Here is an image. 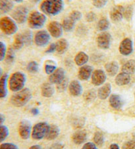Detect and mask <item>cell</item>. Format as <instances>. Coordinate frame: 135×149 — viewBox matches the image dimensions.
Returning a JSON list of instances; mask_svg holds the SVG:
<instances>
[{
  "label": "cell",
  "mask_w": 135,
  "mask_h": 149,
  "mask_svg": "<svg viewBox=\"0 0 135 149\" xmlns=\"http://www.w3.org/2000/svg\"><path fill=\"white\" fill-rule=\"evenodd\" d=\"M40 9L44 13L55 16L63 11V0H44L40 6Z\"/></svg>",
  "instance_id": "cell-1"
},
{
  "label": "cell",
  "mask_w": 135,
  "mask_h": 149,
  "mask_svg": "<svg viewBox=\"0 0 135 149\" xmlns=\"http://www.w3.org/2000/svg\"><path fill=\"white\" fill-rule=\"evenodd\" d=\"M32 99V93L28 88L22 89L11 97V103L16 107H22L27 104Z\"/></svg>",
  "instance_id": "cell-2"
},
{
  "label": "cell",
  "mask_w": 135,
  "mask_h": 149,
  "mask_svg": "<svg viewBox=\"0 0 135 149\" xmlns=\"http://www.w3.org/2000/svg\"><path fill=\"white\" fill-rule=\"evenodd\" d=\"M26 80V76L21 72H16L12 74L9 79V87L11 91L18 92L22 90L24 87Z\"/></svg>",
  "instance_id": "cell-3"
},
{
  "label": "cell",
  "mask_w": 135,
  "mask_h": 149,
  "mask_svg": "<svg viewBox=\"0 0 135 149\" xmlns=\"http://www.w3.org/2000/svg\"><path fill=\"white\" fill-rule=\"evenodd\" d=\"M0 30L5 34L11 36L17 32L18 26L13 19L9 17H4L0 19Z\"/></svg>",
  "instance_id": "cell-4"
},
{
  "label": "cell",
  "mask_w": 135,
  "mask_h": 149,
  "mask_svg": "<svg viewBox=\"0 0 135 149\" xmlns=\"http://www.w3.org/2000/svg\"><path fill=\"white\" fill-rule=\"evenodd\" d=\"M46 21V17L38 11H34L28 17V25L33 29H39L43 27Z\"/></svg>",
  "instance_id": "cell-5"
},
{
  "label": "cell",
  "mask_w": 135,
  "mask_h": 149,
  "mask_svg": "<svg viewBox=\"0 0 135 149\" xmlns=\"http://www.w3.org/2000/svg\"><path fill=\"white\" fill-rule=\"evenodd\" d=\"M49 127L47 122H39L34 126L32 132V137L34 140H41L46 137L47 135Z\"/></svg>",
  "instance_id": "cell-6"
},
{
  "label": "cell",
  "mask_w": 135,
  "mask_h": 149,
  "mask_svg": "<svg viewBox=\"0 0 135 149\" xmlns=\"http://www.w3.org/2000/svg\"><path fill=\"white\" fill-rule=\"evenodd\" d=\"M28 10L26 7L19 6L12 13V17L16 22L23 24L27 19Z\"/></svg>",
  "instance_id": "cell-7"
},
{
  "label": "cell",
  "mask_w": 135,
  "mask_h": 149,
  "mask_svg": "<svg viewBox=\"0 0 135 149\" xmlns=\"http://www.w3.org/2000/svg\"><path fill=\"white\" fill-rule=\"evenodd\" d=\"M111 36L110 33L103 32L98 35L97 38V44L100 49H108L111 45Z\"/></svg>",
  "instance_id": "cell-8"
},
{
  "label": "cell",
  "mask_w": 135,
  "mask_h": 149,
  "mask_svg": "<svg viewBox=\"0 0 135 149\" xmlns=\"http://www.w3.org/2000/svg\"><path fill=\"white\" fill-rule=\"evenodd\" d=\"M50 40V34L46 30H41L36 33L34 36V42L39 47H43L48 44Z\"/></svg>",
  "instance_id": "cell-9"
},
{
  "label": "cell",
  "mask_w": 135,
  "mask_h": 149,
  "mask_svg": "<svg viewBox=\"0 0 135 149\" xmlns=\"http://www.w3.org/2000/svg\"><path fill=\"white\" fill-rule=\"evenodd\" d=\"M31 128L32 125L29 121L25 120L20 122L19 127V133L20 137L22 139L27 140L29 139L31 134Z\"/></svg>",
  "instance_id": "cell-10"
},
{
  "label": "cell",
  "mask_w": 135,
  "mask_h": 149,
  "mask_svg": "<svg viewBox=\"0 0 135 149\" xmlns=\"http://www.w3.org/2000/svg\"><path fill=\"white\" fill-rule=\"evenodd\" d=\"M48 32L51 36L55 38H60L63 35V26L62 24L57 21L51 22L48 26Z\"/></svg>",
  "instance_id": "cell-11"
},
{
  "label": "cell",
  "mask_w": 135,
  "mask_h": 149,
  "mask_svg": "<svg viewBox=\"0 0 135 149\" xmlns=\"http://www.w3.org/2000/svg\"><path fill=\"white\" fill-rule=\"evenodd\" d=\"M107 78L105 72L102 70H96L92 74V83L96 86H102L105 83Z\"/></svg>",
  "instance_id": "cell-12"
},
{
  "label": "cell",
  "mask_w": 135,
  "mask_h": 149,
  "mask_svg": "<svg viewBox=\"0 0 135 149\" xmlns=\"http://www.w3.org/2000/svg\"><path fill=\"white\" fill-rule=\"evenodd\" d=\"M119 53L122 55L129 56L131 55L133 51L132 42L130 38H125L121 42L119 47Z\"/></svg>",
  "instance_id": "cell-13"
},
{
  "label": "cell",
  "mask_w": 135,
  "mask_h": 149,
  "mask_svg": "<svg viewBox=\"0 0 135 149\" xmlns=\"http://www.w3.org/2000/svg\"><path fill=\"white\" fill-rule=\"evenodd\" d=\"M65 78V72L62 68H57L49 77V81L51 84H57L60 83Z\"/></svg>",
  "instance_id": "cell-14"
},
{
  "label": "cell",
  "mask_w": 135,
  "mask_h": 149,
  "mask_svg": "<svg viewBox=\"0 0 135 149\" xmlns=\"http://www.w3.org/2000/svg\"><path fill=\"white\" fill-rule=\"evenodd\" d=\"M124 9L122 6H117L113 7L110 11V18L113 22H119L123 19L124 15Z\"/></svg>",
  "instance_id": "cell-15"
},
{
  "label": "cell",
  "mask_w": 135,
  "mask_h": 149,
  "mask_svg": "<svg viewBox=\"0 0 135 149\" xmlns=\"http://www.w3.org/2000/svg\"><path fill=\"white\" fill-rule=\"evenodd\" d=\"M92 66L89 65H84L80 68L79 74H78V76H79V78L81 79V80L86 81L92 76Z\"/></svg>",
  "instance_id": "cell-16"
},
{
  "label": "cell",
  "mask_w": 135,
  "mask_h": 149,
  "mask_svg": "<svg viewBox=\"0 0 135 149\" xmlns=\"http://www.w3.org/2000/svg\"><path fill=\"white\" fill-rule=\"evenodd\" d=\"M69 91L72 96L79 97L82 93V87L79 81L73 80L69 85Z\"/></svg>",
  "instance_id": "cell-17"
},
{
  "label": "cell",
  "mask_w": 135,
  "mask_h": 149,
  "mask_svg": "<svg viewBox=\"0 0 135 149\" xmlns=\"http://www.w3.org/2000/svg\"><path fill=\"white\" fill-rule=\"evenodd\" d=\"M110 106L113 108L114 109L119 110L121 109L123 106L124 101L123 99L121 98L120 95H119L117 94H113L111 95L110 97Z\"/></svg>",
  "instance_id": "cell-18"
},
{
  "label": "cell",
  "mask_w": 135,
  "mask_h": 149,
  "mask_svg": "<svg viewBox=\"0 0 135 149\" xmlns=\"http://www.w3.org/2000/svg\"><path fill=\"white\" fill-rule=\"evenodd\" d=\"M87 139V133L84 130H79L74 133L72 136V140L76 145H81Z\"/></svg>",
  "instance_id": "cell-19"
},
{
  "label": "cell",
  "mask_w": 135,
  "mask_h": 149,
  "mask_svg": "<svg viewBox=\"0 0 135 149\" xmlns=\"http://www.w3.org/2000/svg\"><path fill=\"white\" fill-rule=\"evenodd\" d=\"M111 92V86L110 83H107L100 87L98 91V96L100 99L105 100L110 97Z\"/></svg>",
  "instance_id": "cell-20"
},
{
  "label": "cell",
  "mask_w": 135,
  "mask_h": 149,
  "mask_svg": "<svg viewBox=\"0 0 135 149\" xmlns=\"http://www.w3.org/2000/svg\"><path fill=\"white\" fill-rule=\"evenodd\" d=\"M131 76L129 74L121 72L115 78V83L119 86H126V85L129 84L131 81Z\"/></svg>",
  "instance_id": "cell-21"
},
{
  "label": "cell",
  "mask_w": 135,
  "mask_h": 149,
  "mask_svg": "<svg viewBox=\"0 0 135 149\" xmlns=\"http://www.w3.org/2000/svg\"><path fill=\"white\" fill-rule=\"evenodd\" d=\"M7 79L8 75L4 74L0 79V99L5 98L7 95Z\"/></svg>",
  "instance_id": "cell-22"
},
{
  "label": "cell",
  "mask_w": 135,
  "mask_h": 149,
  "mask_svg": "<svg viewBox=\"0 0 135 149\" xmlns=\"http://www.w3.org/2000/svg\"><path fill=\"white\" fill-rule=\"evenodd\" d=\"M105 69L109 76H115L119 71V65L115 61H111L106 64Z\"/></svg>",
  "instance_id": "cell-23"
},
{
  "label": "cell",
  "mask_w": 135,
  "mask_h": 149,
  "mask_svg": "<svg viewBox=\"0 0 135 149\" xmlns=\"http://www.w3.org/2000/svg\"><path fill=\"white\" fill-rule=\"evenodd\" d=\"M41 91L43 97H46V98H50L53 95L54 93H55V89H54L51 84L45 83L41 86Z\"/></svg>",
  "instance_id": "cell-24"
},
{
  "label": "cell",
  "mask_w": 135,
  "mask_h": 149,
  "mask_svg": "<svg viewBox=\"0 0 135 149\" xmlns=\"http://www.w3.org/2000/svg\"><path fill=\"white\" fill-rule=\"evenodd\" d=\"M60 130L56 125H51L49 127V130L47 135L46 136V139L48 140H53L58 137Z\"/></svg>",
  "instance_id": "cell-25"
},
{
  "label": "cell",
  "mask_w": 135,
  "mask_h": 149,
  "mask_svg": "<svg viewBox=\"0 0 135 149\" xmlns=\"http://www.w3.org/2000/svg\"><path fill=\"white\" fill-rule=\"evenodd\" d=\"M122 72L128 74L129 75L135 73V60H129L124 64L121 68Z\"/></svg>",
  "instance_id": "cell-26"
},
{
  "label": "cell",
  "mask_w": 135,
  "mask_h": 149,
  "mask_svg": "<svg viewBox=\"0 0 135 149\" xmlns=\"http://www.w3.org/2000/svg\"><path fill=\"white\" fill-rule=\"evenodd\" d=\"M88 59H89V57H88L87 54L82 52V51H80L75 56V62L77 66H82L88 63Z\"/></svg>",
  "instance_id": "cell-27"
},
{
  "label": "cell",
  "mask_w": 135,
  "mask_h": 149,
  "mask_svg": "<svg viewBox=\"0 0 135 149\" xmlns=\"http://www.w3.org/2000/svg\"><path fill=\"white\" fill-rule=\"evenodd\" d=\"M14 4L11 0H0V11L3 13H7L11 11Z\"/></svg>",
  "instance_id": "cell-28"
},
{
  "label": "cell",
  "mask_w": 135,
  "mask_h": 149,
  "mask_svg": "<svg viewBox=\"0 0 135 149\" xmlns=\"http://www.w3.org/2000/svg\"><path fill=\"white\" fill-rule=\"evenodd\" d=\"M69 47V43L65 39L59 40L56 43V51L59 54H63Z\"/></svg>",
  "instance_id": "cell-29"
},
{
  "label": "cell",
  "mask_w": 135,
  "mask_h": 149,
  "mask_svg": "<svg viewBox=\"0 0 135 149\" xmlns=\"http://www.w3.org/2000/svg\"><path fill=\"white\" fill-rule=\"evenodd\" d=\"M75 23L76 21L71 19L69 16L68 17L65 18L63 20V24H62V26H63V30L66 32H71L73 30V28L75 26Z\"/></svg>",
  "instance_id": "cell-30"
},
{
  "label": "cell",
  "mask_w": 135,
  "mask_h": 149,
  "mask_svg": "<svg viewBox=\"0 0 135 149\" xmlns=\"http://www.w3.org/2000/svg\"><path fill=\"white\" fill-rule=\"evenodd\" d=\"M25 44V40L23 39L22 34H18L15 38L13 44V48L15 50H19L22 49L23 46Z\"/></svg>",
  "instance_id": "cell-31"
},
{
  "label": "cell",
  "mask_w": 135,
  "mask_h": 149,
  "mask_svg": "<svg viewBox=\"0 0 135 149\" xmlns=\"http://www.w3.org/2000/svg\"><path fill=\"white\" fill-rule=\"evenodd\" d=\"M110 27V22L106 18H102L98 22L97 28L100 32H105Z\"/></svg>",
  "instance_id": "cell-32"
},
{
  "label": "cell",
  "mask_w": 135,
  "mask_h": 149,
  "mask_svg": "<svg viewBox=\"0 0 135 149\" xmlns=\"http://www.w3.org/2000/svg\"><path fill=\"white\" fill-rule=\"evenodd\" d=\"M93 140H94V142L96 145L101 146L103 145V143H104L105 138L102 132H97L95 133Z\"/></svg>",
  "instance_id": "cell-33"
},
{
  "label": "cell",
  "mask_w": 135,
  "mask_h": 149,
  "mask_svg": "<svg viewBox=\"0 0 135 149\" xmlns=\"http://www.w3.org/2000/svg\"><path fill=\"white\" fill-rule=\"evenodd\" d=\"M97 95L98 94H96V92L94 89H90V90L86 92L84 97L86 101L90 102L94 101L96 98Z\"/></svg>",
  "instance_id": "cell-34"
},
{
  "label": "cell",
  "mask_w": 135,
  "mask_h": 149,
  "mask_svg": "<svg viewBox=\"0 0 135 149\" xmlns=\"http://www.w3.org/2000/svg\"><path fill=\"white\" fill-rule=\"evenodd\" d=\"M15 57V49L13 47L9 48L7 51L6 56V61L7 63L11 64L14 62Z\"/></svg>",
  "instance_id": "cell-35"
},
{
  "label": "cell",
  "mask_w": 135,
  "mask_h": 149,
  "mask_svg": "<svg viewBox=\"0 0 135 149\" xmlns=\"http://www.w3.org/2000/svg\"><path fill=\"white\" fill-rule=\"evenodd\" d=\"M27 70L30 73L35 74L39 70V65L37 62L36 61H31L27 65Z\"/></svg>",
  "instance_id": "cell-36"
},
{
  "label": "cell",
  "mask_w": 135,
  "mask_h": 149,
  "mask_svg": "<svg viewBox=\"0 0 135 149\" xmlns=\"http://www.w3.org/2000/svg\"><path fill=\"white\" fill-rule=\"evenodd\" d=\"M9 129L5 125H0V142L4 141L9 135Z\"/></svg>",
  "instance_id": "cell-37"
},
{
  "label": "cell",
  "mask_w": 135,
  "mask_h": 149,
  "mask_svg": "<svg viewBox=\"0 0 135 149\" xmlns=\"http://www.w3.org/2000/svg\"><path fill=\"white\" fill-rule=\"evenodd\" d=\"M7 51L6 45L3 42L0 41V62L6 58Z\"/></svg>",
  "instance_id": "cell-38"
},
{
  "label": "cell",
  "mask_w": 135,
  "mask_h": 149,
  "mask_svg": "<svg viewBox=\"0 0 135 149\" xmlns=\"http://www.w3.org/2000/svg\"><path fill=\"white\" fill-rule=\"evenodd\" d=\"M23 39L25 40V44L29 45L30 43H32V32L29 30H27L24 33L22 34Z\"/></svg>",
  "instance_id": "cell-39"
},
{
  "label": "cell",
  "mask_w": 135,
  "mask_h": 149,
  "mask_svg": "<svg viewBox=\"0 0 135 149\" xmlns=\"http://www.w3.org/2000/svg\"><path fill=\"white\" fill-rule=\"evenodd\" d=\"M57 69L56 65H53V63H49V62H46V64L45 65V72L47 74H50L51 75V74L54 72Z\"/></svg>",
  "instance_id": "cell-40"
},
{
  "label": "cell",
  "mask_w": 135,
  "mask_h": 149,
  "mask_svg": "<svg viewBox=\"0 0 135 149\" xmlns=\"http://www.w3.org/2000/svg\"><path fill=\"white\" fill-rule=\"evenodd\" d=\"M108 0H92L93 6L98 9H101L105 6Z\"/></svg>",
  "instance_id": "cell-41"
},
{
  "label": "cell",
  "mask_w": 135,
  "mask_h": 149,
  "mask_svg": "<svg viewBox=\"0 0 135 149\" xmlns=\"http://www.w3.org/2000/svg\"><path fill=\"white\" fill-rule=\"evenodd\" d=\"M67 86H68V80L67 79L65 78L63 81L57 85V88H58L59 91H64L67 89Z\"/></svg>",
  "instance_id": "cell-42"
},
{
  "label": "cell",
  "mask_w": 135,
  "mask_h": 149,
  "mask_svg": "<svg viewBox=\"0 0 135 149\" xmlns=\"http://www.w3.org/2000/svg\"><path fill=\"white\" fill-rule=\"evenodd\" d=\"M69 17L77 22L82 18V13L79 11H73L69 15Z\"/></svg>",
  "instance_id": "cell-43"
},
{
  "label": "cell",
  "mask_w": 135,
  "mask_h": 149,
  "mask_svg": "<svg viewBox=\"0 0 135 149\" xmlns=\"http://www.w3.org/2000/svg\"><path fill=\"white\" fill-rule=\"evenodd\" d=\"M0 149H19V147L13 143H6L0 145Z\"/></svg>",
  "instance_id": "cell-44"
},
{
  "label": "cell",
  "mask_w": 135,
  "mask_h": 149,
  "mask_svg": "<svg viewBox=\"0 0 135 149\" xmlns=\"http://www.w3.org/2000/svg\"><path fill=\"white\" fill-rule=\"evenodd\" d=\"M122 149H135V141H127L123 145Z\"/></svg>",
  "instance_id": "cell-45"
},
{
  "label": "cell",
  "mask_w": 135,
  "mask_h": 149,
  "mask_svg": "<svg viewBox=\"0 0 135 149\" xmlns=\"http://www.w3.org/2000/svg\"><path fill=\"white\" fill-rule=\"evenodd\" d=\"M81 149H98L97 146L95 145L94 143H86L84 146H82V148Z\"/></svg>",
  "instance_id": "cell-46"
},
{
  "label": "cell",
  "mask_w": 135,
  "mask_h": 149,
  "mask_svg": "<svg viewBox=\"0 0 135 149\" xmlns=\"http://www.w3.org/2000/svg\"><path fill=\"white\" fill-rule=\"evenodd\" d=\"M86 19L88 22H93L96 19V15L93 12H90L86 16Z\"/></svg>",
  "instance_id": "cell-47"
},
{
  "label": "cell",
  "mask_w": 135,
  "mask_h": 149,
  "mask_svg": "<svg viewBox=\"0 0 135 149\" xmlns=\"http://www.w3.org/2000/svg\"><path fill=\"white\" fill-rule=\"evenodd\" d=\"M56 51V43H51L49 46L48 49L46 51V53H53L54 51Z\"/></svg>",
  "instance_id": "cell-48"
},
{
  "label": "cell",
  "mask_w": 135,
  "mask_h": 149,
  "mask_svg": "<svg viewBox=\"0 0 135 149\" xmlns=\"http://www.w3.org/2000/svg\"><path fill=\"white\" fill-rule=\"evenodd\" d=\"M51 149H63V145L62 144L57 143L51 146Z\"/></svg>",
  "instance_id": "cell-49"
},
{
  "label": "cell",
  "mask_w": 135,
  "mask_h": 149,
  "mask_svg": "<svg viewBox=\"0 0 135 149\" xmlns=\"http://www.w3.org/2000/svg\"><path fill=\"white\" fill-rule=\"evenodd\" d=\"M39 112H40V111H39V110L37 109V108H33V109H32V110H31V113L34 116L38 115L39 114Z\"/></svg>",
  "instance_id": "cell-50"
},
{
  "label": "cell",
  "mask_w": 135,
  "mask_h": 149,
  "mask_svg": "<svg viewBox=\"0 0 135 149\" xmlns=\"http://www.w3.org/2000/svg\"><path fill=\"white\" fill-rule=\"evenodd\" d=\"M5 120H6V117H5V116L0 114V125H2V124H3L4 122H5Z\"/></svg>",
  "instance_id": "cell-51"
},
{
  "label": "cell",
  "mask_w": 135,
  "mask_h": 149,
  "mask_svg": "<svg viewBox=\"0 0 135 149\" xmlns=\"http://www.w3.org/2000/svg\"><path fill=\"white\" fill-rule=\"evenodd\" d=\"M110 149H120V148H119V146L117 144L113 143V144H111L110 145Z\"/></svg>",
  "instance_id": "cell-52"
},
{
  "label": "cell",
  "mask_w": 135,
  "mask_h": 149,
  "mask_svg": "<svg viewBox=\"0 0 135 149\" xmlns=\"http://www.w3.org/2000/svg\"><path fill=\"white\" fill-rule=\"evenodd\" d=\"M29 149H41V147L40 145H34L32 146Z\"/></svg>",
  "instance_id": "cell-53"
},
{
  "label": "cell",
  "mask_w": 135,
  "mask_h": 149,
  "mask_svg": "<svg viewBox=\"0 0 135 149\" xmlns=\"http://www.w3.org/2000/svg\"><path fill=\"white\" fill-rule=\"evenodd\" d=\"M3 76V70H2V68L0 67V79L1 78V77Z\"/></svg>",
  "instance_id": "cell-54"
},
{
  "label": "cell",
  "mask_w": 135,
  "mask_h": 149,
  "mask_svg": "<svg viewBox=\"0 0 135 149\" xmlns=\"http://www.w3.org/2000/svg\"><path fill=\"white\" fill-rule=\"evenodd\" d=\"M13 1L17 2V3H21L23 0H13Z\"/></svg>",
  "instance_id": "cell-55"
},
{
  "label": "cell",
  "mask_w": 135,
  "mask_h": 149,
  "mask_svg": "<svg viewBox=\"0 0 135 149\" xmlns=\"http://www.w3.org/2000/svg\"><path fill=\"white\" fill-rule=\"evenodd\" d=\"M33 1H34V2H36V3H38V1H40V0H33Z\"/></svg>",
  "instance_id": "cell-56"
},
{
  "label": "cell",
  "mask_w": 135,
  "mask_h": 149,
  "mask_svg": "<svg viewBox=\"0 0 135 149\" xmlns=\"http://www.w3.org/2000/svg\"><path fill=\"white\" fill-rule=\"evenodd\" d=\"M134 99H135V91H134Z\"/></svg>",
  "instance_id": "cell-57"
}]
</instances>
